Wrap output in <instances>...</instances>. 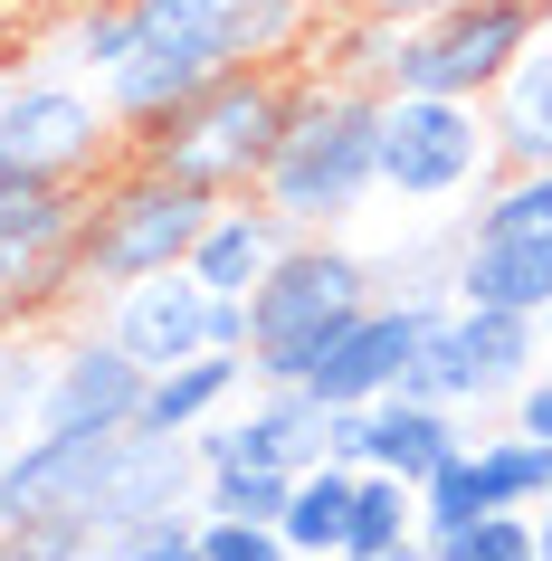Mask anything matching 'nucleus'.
Listing matches in <instances>:
<instances>
[{
	"instance_id": "f257e3e1",
	"label": "nucleus",
	"mask_w": 552,
	"mask_h": 561,
	"mask_svg": "<svg viewBox=\"0 0 552 561\" xmlns=\"http://www.w3.org/2000/svg\"><path fill=\"white\" fill-rule=\"evenodd\" d=\"M315 10H295V0H134V48H124L95 87L115 105V124L172 115L181 95H201L210 77H229L248 58H286L295 38H305Z\"/></svg>"
},
{
	"instance_id": "f03ea898",
	"label": "nucleus",
	"mask_w": 552,
	"mask_h": 561,
	"mask_svg": "<svg viewBox=\"0 0 552 561\" xmlns=\"http://www.w3.org/2000/svg\"><path fill=\"white\" fill-rule=\"evenodd\" d=\"M295 87H305V67L248 58L229 77H210L201 95H181L172 115L134 124L124 152L191 181V191H210V201H248L267 181V162H277V144H286V124H295Z\"/></svg>"
},
{
	"instance_id": "7ed1b4c3",
	"label": "nucleus",
	"mask_w": 552,
	"mask_h": 561,
	"mask_svg": "<svg viewBox=\"0 0 552 561\" xmlns=\"http://www.w3.org/2000/svg\"><path fill=\"white\" fill-rule=\"evenodd\" d=\"M543 30H552V0H458L448 20H419V30H362L352 20L343 48H362V58H334V67L381 95H476L486 105L495 77Z\"/></svg>"
},
{
	"instance_id": "20e7f679",
	"label": "nucleus",
	"mask_w": 552,
	"mask_h": 561,
	"mask_svg": "<svg viewBox=\"0 0 552 561\" xmlns=\"http://www.w3.org/2000/svg\"><path fill=\"white\" fill-rule=\"evenodd\" d=\"M381 191V87L362 77H305L295 87V124L277 162H267L258 201H277L295 229H343L352 209Z\"/></svg>"
},
{
	"instance_id": "39448f33",
	"label": "nucleus",
	"mask_w": 552,
	"mask_h": 561,
	"mask_svg": "<svg viewBox=\"0 0 552 561\" xmlns=\"http://www.w3.org/2000/svg\"><path fill=\"white\" fill-rule=\"evenodd\" d=\"M210 209H219L210 191H191V181H172V172H153V162L124 152V172L87 181V209H77V286L115 296V286H144V276L191 266Z\"/></svg>"
},
{
	"instance_id": "423d86ee",
	"label": "nucleus",
	"mask_w": 552,
	"mask_h": 561,
	"mask_svg": "<svg viewBox=\"0 0 552 561\" xmlns=\"http://www.w3.org/2000/svg\"><path fill=\"white\" fill-rule=\"evenodd\" d=\"M372 296H381L372 257L343 248V238H324V229H305L286 257L248 286V371H258V381H305L315 353H324V343H334V333H343Z\"/></svg>"
},
{
	"instance_id": "0eeeda50",
	"label": "nucleus",
	"mask_w": 552,
	"mask_h": 561,
	"mask_svg": "<svg viewBox=\"0 0 552 561\" xmlns=\"http://www.w3.org/2000/svg\"><path fill=\"white\" fill-rule=\"evenodd\" d=\"M115 152H124V124L105 105V87L0 58V181H67V191H87L95 172H115Z\"/></svg>"
},
{
	"instance_id": "6e6552de",
	"label": "nucleus",
	"mask_w": 552,
	"mask_h": 561,
	"mask_svg": "<svg viewBox=\"0 0 552 561\" xmlns=\"http://www.w3.org/2000/svg\"><path fill=\"white\" fill-rule=\"evenodd\" d=\"M495 181V134L476 95H381V191L409 209L466 201Z\"/></svg>"
},
{
	"instance_id": "1a4fd4ad",
	"label": "nucleus",
	"mask_w": 552,
	"mask_h": 561,
	"mask_svg": "<svg viewBox=\"0 0 552 561\" xmlns=\"http://www.w3.org/2000/svg\"><path fill=\"white\" fill-rule=\"evenodd\" d=\"M543 371V324L533 314H495V305H448L409 362L419 400H448V410H486V400H515L523 381Z\"/></svg>"
},
{
	"instance_id": "9d476101",
	"label": "nucleus",
	"mask_w": 552,
	"mask_h": 561,
	"mask_svg": "<svg viewBox=\"0 0 552 561\" xmlns=\"http://www.w3.org/2000/svg\"><path fill=\"white\" fill-rule=\"evenodd\" d=\"M458 296H372L362 314H352L334 343L315 353V371H305V390H315L324 410H372L381 390L409 381V362H419V343H429V324L448 314Z\"/></svg>"
},
{
	"instance_id": "9b49d317",
	"label": "nucleus",
	"mask_w": 552,
	"mask_h": 561,
	"mask_svg": "<svg viewBox=\"0 0 552 561\" xmlns=\"http://www.w3.org/2000/svg\"><path fill=\"white\" fill-rule=\"evenodd\" d=\"M115 438L124 428H30V438H10V457H0V533L48 524V514H95Z\"/></svg>"
},
{
	"instance_id": "f8f14e48",
	"label": "nucleus",
	"mask_w": 552,
	"mask_h": 561,
	"mask_svg": "<svg viewBox=\"0 0 552 561\" xmlns=\"http://www.w3.org/2000/svg\"><path fill=\"white\" fill-rule=\"evenodd\" d=\"M201 504V447L181 428H124L115 457H105V485H95V533L115 542L134 524H162V514H191Z\"/></svg>"
},
{
	"instance_id": "ddd939ff",
	"label": "nucleus",
	"mask_w": 552,
	"mask_h": 561,
	"mask_svg": "<svg viewBox=\"0 0 552 561\" xmlns=\"http://www.w3.org/2000/svg\"><path fill=\"white\" fill-rule=\"evenodd\" d=\"M144 390H153V371L95 324V333H77L67 353H48L38 428H134V419H144Z\"/></svg>"
},
{
	"instance_id": "4468645a",
	"label": "nucleus",
	"mask_w": 552,
	"mask_h": 561,
	"mask_svg": "<svg viewBox=\"0 0 552 561\" xmlns=\"http://www.w3.org/2000/svg\"><path fill=\"white\" fill-rule=\"evenodd\" d=\"M210 314H219V296H210L191 266H172V276L115 286L95 324L115 333V343L144 362V371H172V362H191V353H219V343H210Z\"/></svg>"
},
{
	"instance_id": "2eb2a0df",
	"label": "nucleus",
	"mask_w": 552,
	"mask_h": 561,
	"mask_svg": "<svg viewBox=\"0 0 552 561\" xmlns=\"http://www.w3.org/2000/svg\"><path fill=\"white\" fill-rule=\"evenodd\" d=\"M295 238H305V229H295L277 201H258V191H248V201H219V209H210V229H201V248H191V276H201L210 296H248Z\"/></svg>"
},
{
	"instance_id": "dca6fc26",
	"label": "nucleus",
	"mask_w": 552,
	"mask_h": 561,
	"mask_svg": "<svg viewBox=\"0 0 552 561\" xmlns=\"http://www.w3.org/2000/svg\"><path fill=\"white\" fill-rule=\"evenodd\" d=\"M466 428L448 400H419V390H381L372 410H362V467H391V476H438L448 457H466Z\"/></svg>"
},
{
	"instance_id": "f3484780",
	"label": "nucleus",
	"mask_w": 552,
	"mask_h": 561,
	"mask_svg": "<svg viewBox=\"0 0 552 561\" xmlns=\"http://www.w3.org/2000/svg\"><path fill=\"white\" fill-rule=\"evenodd\" d=\"M486 134H495V172H552V30L495 77Z\"/></svg>"
},
{
	"instance_id": "a211bd4d",
	"label": "nucleus",
	"mask_w": 552,
	"mask_h": 561,
	"mask_svg": "<svg viewBox=\"0 0 552 561\" xmlns=\"http://www.w3.org/2000/svg\"><path fill=\"white\" fill-rule=\"evenodd\" d=\"M458 305L552 314V238H458Z\"/></svg>"
},
{
	"instance_id": "6ab92c4d",
	"label": "nucleus",
	"mask_w": 552,
	"mask_h": 561,
	"mask_svg": "<svg viewBox=\"0 0 552 561\" xmlns=\"http://www.w3.org/2000/svg\"><path fill=\"white\" fill-rule=\"evenodd\" d=\"M67 296H87V286H77V238H20V229H0V333L48 324Z\"/></svg>"
},
{
	"instance_id": "aec40b11",
	"label": "nucleus",
	"mask_w": 552,
	"mask_h": 561,
	"mask_svg": "<svg viewBox=\"0 0 552 561\" xmlns=\"http://www.w3.org/2000/svg\"><path fill=\"white\" fill-rule=\"evenodd\" d=\"M258 381L248 371V353H191V362H172V371H153V390H144V428H210V419L229 410L238 390Z\"/></svg>"
},
{
	"instance_id": "412c9836",
	"label": "nucleus",
	"mask_w": 552,
	"mask_h": 561,
	"mask_svg": "<svg viewBox=\"0 0 552 561\" xmlns=\"http://www.w3.org/2000/svg\"><path fill=\"white\" fill-rule=\"evenodd\" d=\"M352 476L362 467H334V457H315V467L295 476L286 514H277V533H286V552H343V524H352Z\"/></svg>"
},
{
	"instance_id": "4be33fe9",
	"label": "nucleus",
	"mask_w": 552,
	"mask_h": 561,
	"mask_svg": "<svg viewBox=\"0 0 552 561\" xmlns=\"http://www.w3.org/2000/svg\"><path fill=\"white\" fill-rule=\"evenodd\" d=\"M458 238H552V172H495Z\"/></svg>"
},
{
	"instance_id": "5701e85b",
	"label": "nucleus",
	"mask_w": 552,
	"mask_h": 561,
	"mask_svg": "<svg viewBox=\"0 0 552 561\" xmlns=\"http://www.w3.org/2000/svg\"><path fill=\"white\" fill-rule=\"evenodd\" d=\"M419 533V485L391 467H362L352 476V524H343V552H381V542H409Z\"/></svg>"
},
{
	"instance_id": "b1692460",
	"label": "nucleus",
	"mask_w": 552,
	"mask_h": 561,
	"mask_svg": "<svg viewBox=\"0 0 552 561\" xmlns=\"http://www.w3.org/2000/svg\"><path fill=\"white\" fill-rule=\"evenodd\" d=\"M466 457H476V476H486V504H543L552 495V438L505 428V438H476Z\"/></svg>"
},
{
	"instance_id": "393cba45",
	"label": "nucleus",
	"mask_w": 552,
	"mask_h": 561,
	"mask_svg": "<svg viewBox=\"0 0 552 561\" xmlns=\"http://www.w3.org/2000/svg\"><path fill=\"white\" fill-rule=\"evenodd\" d=\"M295 495L286 467H210L201 476V514H248V524H277Z\"/></svg>"
},
{
	"instance_id": "a878e982",
	"label": "nucleus",
	"mask_w": 552,
	"mask_h": 561,
	"mask_svg": "<svg viewBox=\"0 0 552 561\" xmlns=\"http://www.w3.org/2000/svg\"><path fill=\"white\" fill-rule=\"evenodd\" d=\"M124 48H134V0H77V20H67V67H77V77H105Z\"/></svg>"
},
{
	"instance_id": "bb28decb",
	"label": "nucleus",
	"mask_w": 552,
	"mask_h": 561,
	"mask_svg": "<svg viewBox=\"0 0 552 561\" xmlns=\"http://www.w3.org/2000/svg\"><path fill=\"white\" fill-rule=\"evenodd\" d=\"M476 514H495L476 457H448L438 476H419V533H458V524H476Z\"/></svg>"
},
{
	"instance_id": "cd10ccee",
	"label": "nucleus",
	"mask_w": 552,
	"mask_h": 561,
	"mask_svg": "<svg viewBox=\"0 0 552 561\" xmlns=\"http://www.w3.org/2000/svg\"><path fill=\"white\" fill-rule=\"evenodd\" d=\"M0 561H105V533L95 514H48V524L0 533Z\"/></svg>"
},
{
	"instance_id": "c85d7f7f",
	"label": "nucleus",
	"mask_w": 552,
	"mask_h": 561,
	"mask_svg": "<svg viewBox=\"0 0 552 561\" xmlns=\"http://www.w3.org/2000/svg\"><path fill=\"white\" fill-rule=\"evenodd\" d=\"M105 561H201V504L191 514H162V524H134L105 542Z\"/></svg>"
},
{
	"instance_id": "c756f323",
	"label": "nucleus",
	"mask_w": 552,
	"mask_h": 561,
	"mask_svg": "<svg viewBox=\"0 0 552 561\" xmlns=\"http://www.w3.org/2000/svg\"><path fill=\"white\" fill-rule=\"evenodd\" d=\"M201 561H286V533L248 514H201Z\"/></svg>"
},
{
	"instance_id": "7c9ffc66",
	"label": "nucleus",
	"mask_w": 552,
	"mask_h": 561,
	"mask_svg": "<svg viewBox=\"0 0 552 561\" xmlns=\"http://www.w3.org/2000/svg\"><path fill=\"white\" fill-rule=\"evenodd\" d=\"M38 390H48V353H0V438L38 428Z\"/></svg>"
},
{
	"instance_id": "2f4dec72",
	"label": "nucleus",
	"mask_w": 552,
	"mask_h": 561,
	"mask_svg": "<svg viewBox=\"0 0 552 561\" xmlns=\"http://www.w3.org/2000/svg\"><path fill=\"white\" fill-rule=\"evenodd\" d=\"M362 30H419V20H448L458 0H343Z\"/></svg>"
},
{
	"instance_id": "473e14b6",
	"label": "nucleus",
	"mask_w": 552,
	"mask_h": 561,
	"mask_svg": "<svg viewBox=\"0 0 552 561\" xmlns=\"http://www.w3.org/2000/svg\"><path fill=\"white\" fill-rule=\"evenodd\" d=\"M515 428L523 438H552V371H533V381L515 390Z\"/></svg>"
},
{
	"instance_id": "72a5a7b5",
	"label": "nucleus",
	"mask_w": 552,
	"mask_h": 561,
	"mask_svg": "<svg viewBox=\"0 0 552 561\" xmlns=\"http://www.w3.org/2000/svg\"><path fill=\"white\" fill-rule=\"evenodd\" d=\"M324 457L334 467H362V410H324Z\"/></svg>"
},
{
	"instance_id": "f704fd0d",
	"label": "nucleus",
	"mask_w": 552,
	"mask_h": 561,
	"mask_svg": "<svg viewBox=\"0 0 552 561\" xmlns=\"http://www.w3.org/2000/svg\"><path fill=\"white\" fill-rule=\"evenodd\" d=\"M334 561H429V542L409 533V542H381V552H334Z\"/></svg>"
},
{
	"instance_id": "c9c22d12",
	"label": "nucleus",
	"mask_w": 552,
	"mask_h": 561,
	"mask_svg": "<svg viewBox=\"0 0 552 561\" xmlns=\"http://www.w3.org/2000/svg\"><path fill=\"white\" fill-rule=\"evenodd\" d=\"M533 542H543V561H552V495L533 504Z\"/></svg>"
},
{
	"instance_id": "e433bc0d",
	"label": "nucleus",
	"mask_w": 552,
	"mask_h": 561,
	"mask_svg": "<svg viewBox=\"0 0 552 561\" xmlns=\"http://www.w3.org/2000/svg\"><path fill=\"white\" fill-rule=\"evenodd\" d=\"M286 561H324V552H286Z\"/></svg>"
},
{
	"instance_id": "4c0bfd02",
	"label": "nucleus",
	"mask_w": 552,
	"mask_h": 561,
	"mask_svg": "<svg viewBox=\"0 0 552 561\" xmlns=\"http://www.w3.org/2000/svg\"><path fill=\"white\" fill-rule=\"evenodd\" d=\"M295 10H315V0H295Z\"/></svg>"
},
{
	"instance_id": "58836bf2",
	"label": "nucleus",
	"mask_w": 552,
	"mask_h": 561,
	"mask_svg": "<svg viewBox=\"0 0 552 561\" xmlns=\"http://www.w3.org/2000/svg\"><path fill=\"white\" fill-rule=\"evenodd\" d=\"M0 457H10V438H0Z\"/></svg>"
},
{
	"instance_id": "ea45409f",
	"label": "nucleus",
	"mask_w": 552,
	"mask_h": 561,
	"mask_svg": "<svg viewBox=\"0 0 552 561\" xmlns=\"http://www.w3.org/2000/svg\"><path fill=\"white\" fill-rule=\"evenodd\" d=\"M543 324H552V314H543Z\"/></svg>"
}]
</instances>
